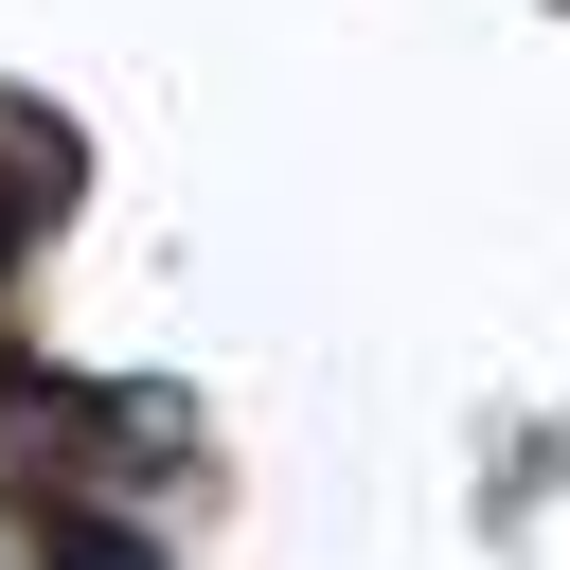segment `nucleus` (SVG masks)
Listing matches in <instances>:
<instances>
[{
	"instance_id": "obj_1",
	"label": "nucleus",
	"mask_w": 570,
	"mask_h": 570,
	"mask_svg": "<svg viewBox=\"0 0 570 570\" xmlns=\"http://www.w3.org/2000/svg\"><path fill=\"white\" fill-rule=\"evenodd\" d=\"M36 552H53V570H160L125 517H71V499H36Z\"/></svg>"
}]
</instances>
